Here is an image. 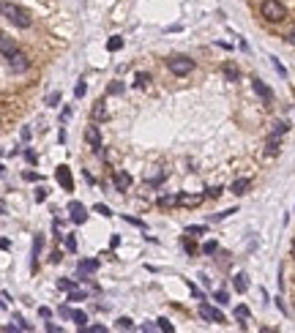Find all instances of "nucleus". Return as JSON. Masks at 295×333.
<instances>
[{"label": "nucleus", "instance_id": "f257e3e1", "mask_svg": "<svg viewBox=\"0 0 295 333\" xmlns=\"http://www.w3.org/2000/svg\"><path fill=\"white\" fill-rule=\"evenodd\" d=\"M3 17L9 19L11 25L22 28V30H28L30 25H33V17L28 14V11H25V9H19V6H14V3H9V0L3 3Z\"/></svg>", "mask_w": 295, "mask_h": 333}, {"label": "nucleus", "instance_id": "f03ea898", "mask_svg": "<svg viewBox=\"0 0 295 333\" xmlns=\"http://www.w3.org/2000/svg\"><path fill=\"white\" fill-rule=\"evenodd\" d=\"M260 11H263V17L268 19V22H284L287 19V9H284V3H279V0H263Z\"/></svg>", "mask_w": 295, "mask_h": 333}, {"label": "nucleus", "instance_id": "7ed1b4c3", "mask_svg": "<svg viewBox=\"0 0 295 333\" xmlns=\"http://www.w3.org/2000/svg\"><path fill=\"white\" fill-rule=\"evenodd\" d=\"M167 69H170L175 77H186L189 71H194V61L191 58L178 55V58H170V61H167Z\"/></svg>", "mask_w": 295, "mask_h": 333}, {"label": "nucleus", "instance_id": "20e7f679", "mask_svg": "<svg viewBox=\"0 0 295 333\" xmlns=\"http://www.w3.org/2000/svg\"><path fill=\"white\" fill-rule=\"evenodd\" d=\"M6 63H9V71H11V74H25V71H30V58L25 55V52H19V49Z\"/></svg>", "mask_w": 295, "mask_h": 333}, {"label": "nucleus", "instance_id": "39448f33", "mask_svg": "<svg viewBox=\"0 0 295 333\" xmlns=\"http://www.w3.org/2000/svg\"><path fill=\"white\" fill-rule=\"evenodd\" d=\"M200 317H203L205 319V322H227V319H224V314H221V311L216 309V306H211V303H200Z\"/></svg>", "mask_w": 295, "mask_h": 333}, {"label": "nucleus", "instance_id": "423d86ee", "mask_svg": "<svg viewBox=\"0 0 295 333\" xmlns=\"http://www.w3.org/2000/svg\"><path fill=\"white\" fill-rule=\"evenodd\" d=\"M99 270V259H79L77 262V273H79V282H88L85 276H90V273Z\"/></svg>", "mask_w": 295, "mask_h": 333}, {"label": "nucleus", "instance_id": "0eeeda50", "mask_svg": "<svg viewBox=\"0 0 295 333\" xmlns=\"http://www.w3.org/2000/svg\"><path fill=\"white\" fill-rule=\"evenodd\" d=\"M55 181L63 186V191H74V181H71V170L66 164H60L58 166V172H55Z\"/></svg>", "mask_w": 295, "mask_h": 333}, {"label": "nucleus", "instance_id": "6e6552de", "mask_svg": "<svg viewBox=\"0 0 295 333\" xmlns=\"http://www.w3.org/2000/svg\"><path fill=\"white\" fill-rule=\"evenodd\" d=\"M69 213H71V221L74 224H85V221H88V210H85L79 202H74V199L69 202Z\"/></svg>", "mask_w": 295, "mask_h": 333}, {"label": "nucleus", "instance_id": "1a4fd4ad", "mask_svg": "<svg viewBox=\"0 0 295 333\" xmlns=\"http://www.w3.org/2000/svg\"><path fill=\"white\" fill-rule=\"evenodd\" d=\"M252 88H254V93H257V96L263 98L265 104H271V101H273V90L268 88V85L263 82V79H254V82H252Z\"/></svg>", "mask_w": 295, "mask_h": 333}, {"label": "nucleus", "instance_id": "9d476101", "mask_svg": "<svg viewBox=\"0 0 295 333\" xmlns=\"http://www.w3.org/2000/svg\"><path fill=\"white\" fill-rule=\"evenodd\" d=\"M85 142H88L93 150L104 148V145H102V134H99V126H88V129H85Z\"/></svg>", "mask_w": 295, "mask_h": 333}, {"label": "nucleus", "instance_id": "9b49d317", "mask_svg": "<svg viewBox=\"0 0 295 333\" xmlns=\"http://www.w3.org/2000/svg\"><path fill=\"white\" fill-rule=\"evenodd\" d=\"M112 183H115V189H118V191H129V186H131V175H129V172H123V170H118L115 175H112Z\"/></svg>", "mask_w": 295, "mask_h": 333}, {"label": "nucleus", "instance_id": "f8f14e48", "mask_svg": "<svg viewBox=\"0 0 295 333\" xmlns=\"http://www.w3.org/2000/svg\"><path fill=\"white\" fill-rule=\"evenodd\" d=\"M205 199V194H178V205L180 208H197Z\"/></svg>", "mask_w": 295, "mask_h": 333}, {"label": "nucleus", "instance_id": "ddd939ff", "mask_svg": "<svg viewBox=\"0 0 295 333\" xmlns=\"http://www.w3.org/2000/svg\"><path fill=\"white\" fill-rule=\"evenodd\" d=\"M0 49H3V58L9 61V58L17 52V41H14L11 36H6V33H3V36H0Z\"/></svg>", "mask_w": 295, "mask_h": 333}, {"label": "nucleus", "instance_id": "4468645a", "mask_svg": "<svg viewBox=\"0 0 295 333\" xmlns=\"http://www.w3.org/2000/svg\"><path fill=\"white\" fill-rule=\"evenodd\" d=\"M232 290H235V292H246V290H249V276H246V273H235V276H232Z\"/></svg>", "mask_w": 295, "mask_h": 333}, {"label": "nucleus", "instance_id": "2eb2a0df", "mask_svg": "<svg viewBox=\"0 0 295 333\" xmlns=\"http://www.w3.org/2000/svg\"><path fill=\"white\" fill-rule=\"evenodd\" d=\"M249 186H252V181H249V178H238V181H232V186H230V191H232V194H246V189H249Z\"/></svg>", "mask_w": 295, "mask_h": 333}, {"label": "nucleus", "instance_id": "dca6fc26", "mask_svg": "<svg viewBox=\"0 0 295 333\" xmlns=\"http://www.w3.org/2000/svg\"><path fill=\"white\" fill-rule=\"evenodd\" d=\"M41 249H44V238L36 235V241H33V265H30L33 270L38 268V254H41Z\"/></svg>", "mask_w": 295, "mask_h": 333}, {"label": "nucleus", "instance_id": "f3484780", "mask_svg": "<svg viewBox=\"0 0 295 333\" xmlns=\"http://www.w3.org/2000/svg\"><path fill=\"white\" fill-rule=\"evenodd\" d=\"M71 319L77 322V330L88 328V314H85V311H71Z\"/></svg>", "mask_w": 295, "mask_h": 333}, {"label": "nucleus", "instance_id": "a211bd4d", "mask_svg": "<svg viewBox=\"0 0 295 333\" xmlns=\"http://www.w3.org/2000/svg\"><path fill=\"white\" fill-rule=\"evenodd\" d=\"M134 85H137V88H148V85H151V74H148V71H139V74L134 77Z\"/></svg>", "mask_w": 295, "mask_h": 333}, {"label": "nucleus", "instance_id": "6ab92c4d", "mask_svg": "<svg viewBox=\"0 0 295 333\" xmlns=\"http://www.w3.org/2000/svg\"><path fill=\"white\" fill-rule=\"evenodd\" d=\"M118 49H123V38H120V36H112L110 41H107V52H118Z\"/></svg>", "mask_w": 295, "mask_h": 333}, {"label": "nucleus", "instance_id": "aec40b11", "mask_svg": "<svg viewBox=\"0 0 295 333\" xmlns=\"http://www.w3.org/2000/svg\"><path fill=\"white\" fill-rule=\"evenodd\" d=\"M232 213H238V208H227V210H219V213H213L211 216V221H224V218H230Z\"/></svg>", "mask_w": 295, "mask_h": 333}, {"label": "nucleus", "instance_id": "412c9836", "mask_svg": "<svg viewBox=\"0 0 295 333\" xmlns=\"http://www.w3.org/2000/svg\"><path fill=\"white\" fill-rule=\"evenodd\" d=\"M265 153H268V156H273V153H279V137L276 134H273L271 139H268V142H265Z\"/></svg>", "mask_w": 295, "mask_h": 333}, {"label": "nucleus", "instance_id": "4be33fe9", "mask_svg": "<svg viewBox=\"0 0 295 333\" xmlns=\"http://www.w3.org/2000/svg\"><path fill=\"white\" fill-rule=\"evenodd\" d=\"M159 205H162V208H172V205H178V197L175 194H162L159 197Z\"/></svg>", "mask_w": 295, "mask_h": 333}, {"label": "nucleus", "instance_id": "5701e85b", "mask_svg": "<svg viewBox=\"0 0 295 333\" xmlns=\"http://www.w3.org/2000/svg\"><path fill=\"white\" fill-rule=\"evenodd\" d=\"M104 118H107V106H104V101H99L93 106V121H104Z\"/></svg>", "mask_w": 295, "mask_h": 333}, {"label": "nucleus", "instance_id": "b1692460", "mask_svg": "<svg viewBox=\"0 0 295 333\" xmlns=\"http://www.w3.org/2000/svg\"><path fill=\"white\" fill-rule=\"evenodd\" d=\"M224 77L230 79V82H235V79L240 77V71H238V69H235V66H232V63H227V66H224Z\"/></svg>", "mask_w": 295, "mask_h": 333}, {"label": "nucleus", "instance_id": "393cba45", "mask_svg": "<svg viewBox=\"0 0 295 333\" xmlns=\"http://www.w3.org/2000/svg\"><path fill=\"white\" fill-rule=\"evenodd\" d=\"M88 298V292H82V290H71L69 292V303H79V301H85Z\"/></svg>", "mask_w": 295, "mask_h": 333}, {"label": "nucleus", "instance_id": "a878e982", "mask_svg": "<svg viewBox=\"0 0 295 333\" xmlns=\"http://www.w3.org/2000/svg\"><path fill=\"white\" fill-rule=\"evenodd\" d=\"M287 129H290V123H287V121H276V123H273V134H276V137L287 134Z\"/></svg>", "mask_w": 295, "mask_h": 333}, {"label": "nucleus", "instance_id": "bb28decb", "mask_svg": "<svg viewBox=\"0 0 295 333\" xmlns=\"http://www.w3.org/2000/svg\"><path fill=\"white\" fill-rule=\"evenodd\" d=\"M77 284L71 282V279H58V290H63V292H71Z\"/></svg>", "mask_w": 295, "mask_h": 333}, {"label": "nucleus", "instance_id": "cd10ccee", "mask_svg": "<svg viewBox=\"0 0 295 333\" xmlns=\"http://www.w3.org/2000/svg\"><path fill=\"white\" fill-rule=\"evenodd\" d=\"M115 328H118V330H131V328H134V322H131L129 317H120L118 322H115Z\"/></svg>", "mask_w": 295, "mask_h": 333}, {"label": "nucleus", "instance_id": "c85d7f7f", "mask_svg": "<svg viewBox=\"0 0 295 333\" xmlns=\"http://www.w3.org/2000/svg\"><path fill=\"white\" fill-rule=\"evenodd\" d=\"M216 249H219V243H216V241H208V243H203V254H208V257H211V254H216Z\"/></svg>", "mask_w": 295, "mask_h": 333}, {"label": "nucleus", "instance_id": "c756f323", "mask_svg": "<svg viewBox=\"0 0 295 333\" xmlns=\"http://www.w3.org/2000/svg\"><path fill=\"white\" fill-rule=\"evenodd\" d=\"M60 101H63V96H60V90H58V93H50V96H46V106H58Z\"/></svg>", "mask_w": 295, "mask_h": 333}, {"label": "nucleus", "instance_id": "7c9ffc66", "mask_svg": "<svg viewBox=\"0 0 295 333\" xmlns=\"http://www.w3.org/2000/svg\"><path fill=\"white\" fill-rule=\"evenodd\" d=\"M93 210H96L99 216H104V218H112V216H115V213H112L110 208H107V205H102V202H99V205H96V208H93Z\"/></svg>", "mask_w": 295, "mask_h": 333}, {"label": "nucleus", "instance_id": "2f4dec72", "mask_svg": "<svg viewBox=\"0 0 295 333\" xmlns=\"http://www.w3.org/2000/svg\"><path fill=\"white\" fill-rule=\"evenodd\" d=\"M107 93H110V96H120V93H123V82H112L110 88H107Z\"/></svg>", "mask_w": 295, "mask_h": 333}, {"label": "nucleus", "instance_id": "473e14b6", "mask_svg": "<svg viewBox=\"0 0 295 333\" xmlns=\"http://www.w3.org/2000/svg\"><path fill=\"white\" fill-rule=\"evenodd\" d=\"M63 243H66V249H69V251H77V238H74V235H63Z\"/></svg>", "mask_w": 295, "mask_h": 333}, {"label": "nucleus", "instance_id": "72a5a7b5", "mask_svg": "<svg viewBox=\"0 0 295 333\" xmlns=\"http://www.w3.org/2000/svg\"><path fill=\"white\" fill-rule=\"evenodd\" d=\"M156 325H159V330H167V333H170V330H172V322H170V319H167V317H162V319H156Z\"/></svg>", "mask_w": 295, "mask_h": 333}, {"label": "nucleus", "instance_id": "f704fd0d", "mask_svg": "<svg viewBox=\"0 0 295 333\" xmlns=\"http://www.w3.org/2000/svg\"><path fill=\"white\" fill-rule=\"evenodd\" d=\"M235 317L240 319V322H243V319L249 317V309H246V306H235Z\"/></svg>", "mask_w": 295, "mask_h": 333}, {"label": "nucleus", "instance_id": "c9c22d12", "mask_svg": "<svg viewBox=\"0 0 295 333\" xmlns=\"http://www.w3.org/2000/svg\"><path fill=\"white\" fill-rule=\"evenodd\" d=\"M183 249L189 251V254H194V251H197V243H194L191 238H183Z\"/></svg>", "mask_w": 295, "mask_h": 333}, {"label": "nucleus", "instance_id": "e433bc0d", "mask_svg": "<svg viewBox=\"0 0 295 333\" xmlns=\"http://www.w3.org/2000/svg\"><path fill=\"white\" fill-rule=\"evenodd\" d=\"M85 90H88V85H85V82H77V88H74V96L82 98V96H85Z\"/></svg>", "mask_w": 295, "mask_h": 333}, {"label": "nucleus", "instance_id": "4c0bfd02", "mask_svg": "<svg viewBox=\"0 0 295 333\" xmlns=\"http://www.w3.org/2000/svg\"><path fill=\"white\" fill-rule=\"evenodd\" d=\"M213 298H216V301H219L221 306H224V303H230V295H227L224 290H219V292H216V295H213Z\"/></svg>", "mask_w": 295, "mask_h": 333}, {"label": "nucleus", "instance_id": "58836bf2", "mask_svg": "<svg viewBox=\"0 0 295 333\" xmlns=\"http://www.w3.org/2000/svg\"><path fill=\"white\" fill-rule=\"evenodd\" d=\"M205 227H197V224H191V227H186V235H203Z\"/></svg>", "mask_w": 295, "mask_h": 333}, {"label": "nucleus", "instance_id": "ea45409f", "mask_svg": "<svg viewBox=\"0 0 295 333\" xmlns=\"http://www.w3.org/2000/svg\"><path fill=\"white\" fill-rule=\"evenodd\" d=\"M46 194H50V191H46L44 186H38V189H36V202H44V199H46Z\"/></svg>", "mask_w": 295, "mask_h": 333}, {"label": "nucleus", "instance_id": "a19ab883", "mask_svg": "<svg viewBox=\"0 0 295 333\" xmlns=\"http://www.w3.org/2000/svg\"><path fill=\"white\" fill-rule=\"evenodd\" d=\"M25 158H28V164H36V161H38L36 150H30V148H25Z\"/></svg>", "mask_w": 295, "mask_h": 333}, {"label": "nucleus", "instance_id": "79ce46f5", "mask_svg": "<svg viewBox=\"0 0 295 333\" xmlns=\"http://www.w3.org/2000/svg\"><path fill=\"white\" fill-rule=\"evenodd\" d=\"M205 197H211V199L221 197V186H213V189H208V191H205Z\"/></svg>", "mask_w": 295, "mask_h": 333}, {"label": "nucleus", "instance_id": "37998d69", "mask_svg": "<svg viewBox=\"0 0 295 333\" xmlns=\"http://www.w3.org/2000/svg\"><path fill=\"white\" fill-rule=\"evenodd\" d=\"M271 61H273V69H276V74H281V77H287V69H284V66H281V63L276 61V58H271Z\"/></svg>", "mask_w": 295, "mask_h": 333}, {"label": "nucleus", "instance_id": "c03bdc74", "mask_svg": "<svg viewBox=\"0 0 295 333\" xmlns=\"http://www.w3.org/2000/svg\"><path fill=\"white\" fill-rule=\"evenodd\" d=\"M22 178H25V181H30V183H33V181H38V175H36V172H30V170H25V172H22Z\"/></svg>", "mask_w": 295, "mask_h": 333}, {"label": "nucleus", "instance_id": "a18cd8bd", "mask_svg": "<svg viewBox=\"0 0 295 333\" xmlns=\"http://www.w3.org/2000/svg\"><path fill=\"white\" fill-rule=\"evenodd\" d=\"M60 259H63V254H60V249H55V251H52V257H50V262H60Z\"/></svg>", "mask_w": 295, "mask_h": 333}, {"label": "nucleus", "instance_id": "49530a36", "mask_svg": "<svg viewBox=\"0 0 295 333\" xmlns=\"http://www.w3.org/2000/svg\"><path fill=\"white\" fill-rule=\"evenodd\" d=\"M82 330H90V333H104L107 328H104V325H90V328H82Z\"/></svg>", "mask_w": 295, "mask_h": 333}, {"label": "nucleus", "instance_id": "de8ad7c7", "mask_svg": "<svg viewBox=\"0 0 295 333\" xmlns=\"http://www.w3.org/2000/svg\"><path fill=\"white\" fill-rule=\"evenodd\" d=\"M142 330H145V333H153V330H159V325H153V322H145V325H142Z\"/></svg>", "mask_w": 295, "mask_h": 333}, {"label": "nucleus", "instance_id": "09e8293b", "mask_svg": "<svg viewBox=\"0 0 295 333\" xmlns=\"http://www.w3.org/2000/svg\"><path fill=\"white\" fill-rule=\"evenodd\" d=\"M46 330H50V333H60V325H55V322H46Z\"/></svg>", "mask_w": 295, "mask_h": 333}, {"label": "nucleus", "instance_id": "8fccbe9b", "mask_svg": "<svg viewBox=\"0 0 295 333\" xmlns=\"http://www.w3.org/2000/svg\"><path fill=\"white\" fill-rule=\"evenodd\" d=\"M189 290H191V295H194V298H203V292H200L197 287H194V284H189Z\"/></svg>", "mask_w": 295, "mask_h": 333}, {"label": "nucleus", "instance_id": "3c124183", "mask_svg": "<svg viewBox=\"0 0 295 333\" xmlns=\"http://www.w3.org/2000/svg\"><path fill=\"white\" fill-rule=\"evenodd\" d=\"M110 246H112V249H118V246H120V238H118V235H112V241H110Z\"/></svg>", "mask_w": 295, "mask_h": 333}, {"label": "nucleus", "instance_id": "603ef678", "mask_svg": "<svg viewBox=\"0 0 295 333\" xmlns=\"http://www.w3.org/2000/svg\"><path fill=\"white\" fill-rule=\"evenodd\" d=\"M287 41H290V44H292V46H295V30H292V33H290V36H287Z\"/></svg>", "mask_w": 295, "mask_h": 333}, {"label": "nucleus", "instance_id": "864d4df0", "mask_svg": "<svg viewBox=\"0 0 295 333\" xmlns=\"http://www.w3.org/2000/svg\"><path fill=\"white\" fill-rule=\"evenodd\" d=\"M292 257H295V238H292Z\"/></svg>", "mask_w": 295, "mask_h": 333}]
</instances>
